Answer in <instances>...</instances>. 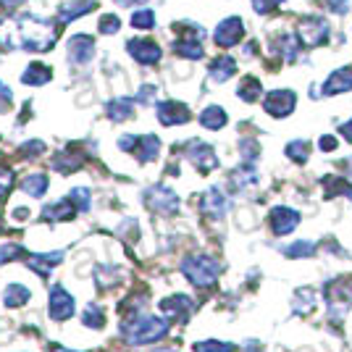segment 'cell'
<instances>
[{
    "mask_svg": "<svg viewBox=\"0 0 352 352\" xmlns=\"http://www.w3.org/2000/svg\"><path fill=\"white\" fill-rule=\"evenodd\" d=\"M58 37V24L34 19V16H21L11 19V47H24V50H50L53 40Z\"/></svg>",
    "mask_w": 352,
    "mask_h": 352,
    "instance_id": "6da1fadb",
    "label": "cell"
},
{
    "mask_svg": "<svg viewBox=\"0 0 352 352\" xmlns=\"http://www.w3.org/2000/svg\"><path fill=\"white\" fill-rule=\"evenodd\" d=\"M171 323L158 316H134L129 321L121 323V337L126 344H153L161 342L168 334Z\"/></svg>",
    "mask_w": 352,
    "mask_h": 352,
    "instance_id": "7a4b0ae2",
    "label": "cell"
},
{
    "mask_svg": "<svg viewBox=\"0 0 352 352\" xmlns=\"http://www.w3.org/2000/svg\"><path fill=\"white\" fill-rule=\"evenodd\" d=\"M182 274L200 289L213 287L221 274V263L216 258H208V255H190L182 261Z\"/></svg>",
    "mask_w": 352,
    "mask_h": 352,
    "instance_id": "3957f363",
    "label": "cell"
},
{
    "mask_svg": "<svg viewBox=\"0 0 352 352\" xmlns=\"http://www.w3.org/2000/svg\"><path fill=\"white\" fill-rule=\"evenodd\" d=\"M326 305H329V313L339 321L352 308L350 281H331V284H326Z\"/></svg>",
    "mask_w": 352,
    "mask_h": 352,
    "instance_id": "277c9868",
    "label": "cell"
},
{
    "mask_svg": "<svg viewBox=\"0 0 352 352\" xmlns=\"http://www.w3.org/2000/svg\"><path fill=\"white\" fill-rule=\"evenodd\" d=\"M329 21H323L321 16H308V19H302L300 21V27H297V37H300V43L308 45V47H318L329 40Z\"/></svg>",
    "mask_w": 352,
    "mask_h": 352,
    "instance_id": "5b68a950",
    "label": "cell"
},
{
    "mask_svg": "<svg viewBox=\"0 0 352 352\" xmlns=\"http://www.w3.org/2000/svg\"><path fill=\"white\" fill-rule=\"evenodd\" d=\"M145 203L150 210H155V213H161V216H174L176 210H179V197H176L174 190H168V187H163V184H155V187H150L145 192Z\"/></svg>",
    "mask_w": 352,
    "mask_h": 352,
    "instance_id": "8992f818",
    "label": "cell"
},
{
    "mask_svg": "<svg viewBox=\"0 0 352 352\" xmlns=\"http://www.w3.org/2000/svg\"><path fill=\"white\" fill-rule=\"evenodd\" d=\"M74 313H76L74 297L60 284H53L50 287V297H47V316L53 321H69Z\"/></svg>",
    "mask_w": 352,
    "mask_h": 352,
    "instance_id": "52a82bcc",
    "label": "cell"
},
{
    "mask_svg": "<svg viewBox=\"0 0 352 352\" xmlns=\"http://www.w3.org/2000/svg\"><path fill=\"white\" fill-rule=\"evenodd\" d=\"M184 155L195 163V168L197 171H203V174H210L213 168H219V155H216V150L206 142H200V140H192L190 145L184 147Z\"/></svg>",
    "mask_w": 352,
    "mask_h": 352,
    "instance_id": "ba28073f",
    "label": "cell"
},
{
    "mask_svg": "<svg viewBox=\"0 0 352 352\" xmlns=\"http://www.w3.org/2000/svg\"><path fill=\"white\" fill-rule=\"evenodd\" d=\"M294 103H297V95L292 89H271L263 98V108L268 116L274 118H284L294 111Z\"/></svg>",
    "mask_w": 352,
    "mask_h": 352,
    "instance_id": "9c48e42d",
    "label": "cell"
},
{
    "mask_svg": "<svg viewBox=\"0 0 352 352\" xmlns=\"http://www.w3.org/2000/svg\"><path fill=\"white\" fill-rule=\"evenodd\" d=\"M268 223H271V232H274V234L284 236V234H289V232L297 229V223H300V213H297L294 208L279 206L268 213Z\"/></svg>",
    "mask_w": 352,
    "mask_h": 352,
    "instance_id": "30bf717a",
    "label": "cell"
},
{
    "mask_svg": "<svg viewBox=\"0 0 352 352\" xmlns=\"http://www.w3.org/2000/svg\"><path fill=\"white\" fill-rule=\"evenodd\" d=\"M242 34H245V24H242V19L232 16V19H223L219 27H216L213 40H216V45H221V47H234V45L242 40Z\"/></svg>",
    "mask_w": 352,
    "mask_h": 352,
    "instance_id": "8fae6325",
    "label": "cell"
},
{
    "mask_svg": "<svg viewBox=\"0 0 352 352\" xmlns=\"http://www.w3.org/2000/svg\"><path fill=\"white\" fill-rule=\"evenodd\" d=\"M126 53H129L137 63L153 66V63L161 60V45L153 43V40H129V43H126Z\"/></svg>",
    "mask_w": 352,
    "mask_h": 352,
    "instance_id": "7c38bea8",
    "label": "cell"
},
{
    "mask_svg": "<svg viewBox=\"0 0 352 352\" xmlns=\"http://www.w3.org/2000/svg\"><path fill=\"white\" fill-rule=\"evenodd\" d=\"M200 210L208 219H223V213L229 210V197L223 195L221 187H210L200 200Z\"/></svg>",
    "mask_w": 352,
    "mask_h": 352,
    "instance_id": "4fadbf2b",
    "label": "cell"
},
{
    "mask_svg": "<svg viewBox=\"0 0 352 352\" xmlns=\"http://www.w3.org/2000/svg\"><path fill=\"white\" fill-rule=\"evenodd\" d=\"M161 310L171 318V321L184 323L192 316L195 302H192V297H187V294H174V297H166V300H163Z\"/></svg>",
    "mask_w": 352,
    "mask_h": 352,
    "instance_id": "5bb4252c",
    "label": "cell"
},
{
    "mask_svg": "<svg viewBox=\"0 0 352 352\" xmlns=\"http://www.w3.org/2000/svg\"><path fill=\"white\" fill-rule=\"evenodd\" d=\"M95 56V43L87 34H74L69 40V60L76 63V66H87Z\"/></svg>",
    "mask_w": 352,
    "mask_h": 352,
    "instance_id": "9a60e30c",
    "label": "cell"
},
{
    "mask_svg": "<svg viewBox=\"0 0 352 352\" xmlns=\"http://www.w3.org/2000/svg\"><path fill=\"white\" fill-rule=\"evenodd\" d=\"M158 121L163 126H176V124H187L190 121V108L184 103H176V100H166L158 103Z\"/></svg>",
    "mask_w": 352,
    "mask_h": 352,
    "instance_id": "2e32d148",
    "label": "cell"
},
{
    "mask_svg": "<svg viewBox=\"0 0 352 352\" xmlns=\"http://www.w3.org/2000/svg\"><path fill=\"white\" fill-rule=\"evenodd\" d=\"M63 261V250H58V252H34V255H30V261H27V265H30L34 274H40V276H50V271L56 268V265Z\"/></svg>",
    "mask_w": 352,
    "mask_h": 352,
    "instance_id": "e0dca14e",
    "label": "cell"
},
{
    "mask_svg": "<svg viewBox=\"0 0 352 352\" xmlns=\"http://www.w3.org/2000/svg\"><path fill=\"white\" fill-rule=\"evenodd\" d=\"M134 153H137V158L142 163H150L158 158V153H161V140L155 137V134H142V137H134Z\"/></svg>",
    "mask_w": 352,
    "mask_h": 352,
    "instance_id": "ac0fdd59",
    "label": "cell"
},
{
    "mask_svg": "<svg viewBox=\"0 0 352 352\" xmlns=\"http://www.w3.org/2000/svg\"><path fill=\"white\" fill-rule=\"evenodd\" d=\"M352 89V69L344 66V69H337L326 79L323 85V95H342V92H350Z\"/></svg>",
    "mask_w": 352,
    "mask_h": 352,
    "instance_id": "d6986e66",
    "label": "cell"
},
{
    "mask_svg": "<svg viewBox=\"0 0 352 352\" xmlns=\"http://www.w3.org/2000/svg\"><path fill=\"white\" fill-rule=\"evenodd\" d=\"M95 6H98V0H72V3H63V6H60V11H58V21L60 24L76 21L79 16L89 14Z\"/></svg>",
    "mask_w": 352,
    "mask_h": 352,
    "instance_id": "ffe728a7",
    "label": "cell"
},
{
    "mask_svg": "<svg viewBox=\"0 0 352 352\" xmlns=\"http://www.w3.org/2000/svg\"><path fill=\"white\" fill-rule=\"evenodd\" d=\"M32 300V292L24 287V284H8L3 289V305L6 308H21Z\"/></svg>",
    "mask_w": 352,
    "mask_h": 352,
    "instance_id": "44dd1931",
    "label": "cell"
},
{
    "mask_svg": "<svg viewBox=\"0 0 352 352\" xmlns=\"http://www.w3.org/2000/svg\"><path fill=\"white\" fill-rule=\"evenodd\" d=\"M226 121H229V116H226V111H223L221 105H208L206 111L200 113V124H203L206 129H210V132L223 129V126H226Z\"/></svg>",
    "mask_w": 352,
    "mask_h": 352,
    "instance_id": "7402d4cb",
    "label": "cell"
},
{
    "mask_svg": "<svg viewBox=\"0 0 352 352\" xmlns=\"http://www.w3.org/2000/svg\"><path fill=\"white\" fill-rule=\"evenodd\" d=\"M134 103L137 100H132V98H113L111 103H108V118L111 121H126V118H132V113H134Z\"/></svg>",
    "mask_w": 352,
    "mask_h": 352,
    "instance_id": "603a6c76",
    "label": "cell"
},
{
    "mask_svg": "<svg viewBox=\"0 0 352 352\" xmlns=\"http://www.w3.org/2000/svg\"><path fill=\"white\" fill-rule=\"evenodd\" d=\"M74 213H76V206H74L72 200H58V203L45 208L43 219L45 221H72Z\"/></svg>",
    "mask_w": 352,
    "mask_h": 352,
    "instance_id": "cb8c5ba5",
    "label": "cell"
},
{
    "mask_svg": "<svg viewBox=\"0 0 352 352\" xmlns=\"http://www.w3.org/2000/svg\"><path fill=\"white\" fill-rule=\"evenodd\" d=\"M53 72L45 66V63H30L27 72L21 74V82L24 85H32V87H40V85H47L50 82Z\"/></svg>",
    "mask_w": 352,
    "mask_h": 352,
    "instance_id": "d4e9b609",
    "label": "cell"
},
{
    "mask_svg": "<svg viewBox=\"0 0 352 352\" xmlns=\"http://www.w3.org/2000/svg\"><path fill=\"white\" fill-rule=\"evenodd\" d=\"M236 72V63L234 58H229V56H221V58H216L213 63H210V79L213 82H226V79H232Z\"/></svg>",
    "mask_w": 352,
    "mask_h": 352,
    "instance_id": "484cf974",
    "label": "cell"
},
{
    "mask_svg": "<svg viewBox=\"0 0 352 352\" xmlns=\"http://www.w3.org/2000/svg\"><path fill=\"white\" fill-rule=\"evenodd\" d=\"M232 184H234L236 190H250V187H255L258 184V171L250 166V163H245V166H239L234 174H232Z\"/></svg>",
    "mask_w": 352,
    "mask_h": 352,
    "instance_id": "4316f807",
    "label": "cell"
},
{
    "mask_svg": "<svg viewBox=\"0 0 352 352\" xmlns=\"http://www.w3.org/2000/svg\"><path fill=\"white\" fill-rule=\"evenodd\" d=\"M174 53L176 56H182V58H190V60H200L206 56V50H203V43L200 40H179L174 43Z\"/></svg>",
    "mask_w": 352,
    "mask_h": 352,
    "instance_id": "83f0119b",
    "label": "cell"
},
{
    "mask_svg": "<svg viewBox=\"0 0 352 352\" xmlns=\"http://www.w3.org/2000/svg\"><path fill=\"white\" fill-rule=\"evenodd\" d=\"M323 187H326V197H337V195H344L352 200V184L342 176H329L323 179Z\"/></svg>",
    "mask_w": 352,
    "mask_h": 352,
    "instance_id": "f1b7e54d",
    "label": "cell"
},
{
    "mask_svg": "<svg viewBox=\"0 0 352 352\" xmlns=\"http://www.w3.org/2000/svg\"><path fill=\"white\" fill-rule=\"evenodd\" d=\"M21 190L27 192L30 197H43L45 192H47V176H45V174L24 176V182H21Z\"/></svg>",
    "mask_w": 352,
    "mask_h": 352,
    "instance_id": "f546056e",
    "label": "cell"
},
{
    "mask_svg": "<svg viewBox=\"0 0 352 352\" xmlns=\"http://www.w3.org/2000/svg\"><path fill=\"white\" fill-rule=\"evenodd\" d=\"M261 92H263V85H261L255 76H248V79H242V85L236 87V95H239L245 103H255V100L261 98Z\"/></svg>",
    "mask_w": 352,
    "mask_h": 352,
    "instance_id": "4dcf8cb0",
    "label": "cell"
},
{
    "mask_svg": "<svg viewBox=\"0 0 352 352\" xmlns=\"http://www.w3.org/2000/svg\"><path fill=\"white\" fill-rule=\"evenodd\" d=\"M313 302H316V292L308 289V287H302V289H297L292 297V310L297 316H302V313H310L313 310Z\"/></svg>",
    "mask_w": 352,
    "mask_h": 352,
    "instance_id": "1f68e13d",
    "label": "cell"
},
{
    "mask_svg": "<svg viewBox=\"0 0 352 352\" xmlns=\"http://www.w3.org/2000/svg\"><path fill=\"white\" fill-rule=\"evenodd\" d=\"M287 158L289 161H294V163H308V158H310V142L308 140H294V142H289L287 145Z\"/></svg>",
    "mask_w": 352,
    "mask_h": 352,
    "instance_id": "d6a6232c",
    "label": "cell"
},
{
    "mask_svg": "<svg viewBox=\"0 0 352 352\" xmlns=\"http://www.w3.org/2000/svg\"><path fill=\"white\" fill-rule=\"evenodd\" d=\"M281 252H284L287 258H292V261H297V258H310V255L316 252V245L308 242V239H300V242H294L289 248H284Z\"/></svg>",
    "mask_w": 352,
    "mask_h": 352,
    "instance_id": "836d02e7",
    "label": "cell"
},
{
    "mask_svg": "<svg viewBox=\"0 0 352 352\" xmlns=\"http://www.w3.org/2000/svg\"><path fill=\"white\" fill-rule=\"evenodd\" d=\"M195 352H234L236 347L232 342H219V339H206V342H195L192 344Z\"/></svg>",
    "mask_w": 352,
    "mask_h": 352,
    "instance_id": "e575fe53",
    "label": "cell"
},
{
    "mask_svg": "<svg viewBox=\"0 0 352 352\" xmlns=\"http://www.w3.org/2000/svg\"><path fill=\"white\" fill-rule=\"evenodd\" d=\"M56 171H63V174H69V171H76L79 166H82V158L79 155H69V153H60V155H56L53 158V163H50Z\"/></svg>",
    "mask_w": 352,
    "mask_h": 352,
    "instance_id": "d590c367",
    "label": "cell"
},
{
    "mask_svg": "<svg viewBox=\"0 0 352 352\" xmlns=\"http://www.w3.org/2000/svg\"><path fill=\"white\" fill-rule=\"evenodd\" d=\"M82 323L89 326V329H103L105 316H103V310H100L98 302H89L87 310H85V316H82Z\"/></svg>",
    "mask_w": 352,
    "mask_h": 352,
    "instance_id": "8d00e7d4",
    "label": "cell"
},
{
    "mask_svg": "<svg viewBox=\"0 0 352 352\" xmlns=\"http://www.w3.org/2000/svg\"><path fill=\"white\" fill-rule=\"evenodd\" d=\"M69 200H72L74 206H76V210H82V213H87L89 210V192L85 190V187H76V190L69 192Z\"/></svg>",
    "mask_w": 352,
    "mask_h": 352,
    "instance_id": "74e56055",
    "label": "cell"
},
{
    "mask_svg": "<svg viewBox=\"0 0 352 352\" xmlns=\"http://www.w3.org/2000/svg\"><path fill=\"white\" fill-rule=\"evenodd\" d=\"M132 27L134 30H153L155 27V14L153 11H137V14H132Z\"/></svg>",
    "mask_w": 352,
    "mask_h": 352,
    "instance_id": "f35d334b",
    "label": "cell"
},
{
    "mask_svg": "<svg viewBox=\"0 0 352 352\" xmlns=\"http://www.w3.org/2000/svg\"><path fill=\"white\" fill-rule=\"evenodd\" d=\"M19 255H24V248L16 245V242H8V245H0V265H6L8 261H14Z\"/></svg>",
    "mask_w": 352,
    "mask_h": 352,
    "instance_id": "ab89813d",
    "label": "cell"
},
{
    "mask_svg": "<svg viewBox=\"0 0 352 352\" xmlns=\"http://www.w3.org/2000/svg\"><path fill=\"white\" fill-rule=\"evenodd\" d=\"M118 30H121V21H118V16H113V14H105L103 19H100V24H98V32H100V34H116Z\"/></svg>",
    "mask_w": 352,
    "mask_h": 352,
    "instance_id": "60d3db41",
    "label": "cell"
},
{
    "mask_svg": "<svg viewBox=\"0 0 352 352\" xmlns=\"http://www.w3.org/2000/svg\"><path fill=\"white\" fill-rule=\"evenodd\" d=\"M323 8H329L331 14H347L350 11V0H318Z\"/></svg>",
    "mask_w": 352,
    "mask_h": 352,
    "instance_id": "b9f144b4",
    "label": "cell"
},
{
    "mask_svg": "<svg viewBox=\"0 0 352 352\" xmlns=\"http://www.w3.org/2000/svg\"><path fill=\"white\" fill-rule=\"evenodd\" d=\"M284 0H252V8H255V14H271L274 8H279Z\"/></svg>",
    "mask_w": 352,
    "mask_h": 352,
    "instance_id": "7bdbcfd3",
    "label": "cell"
},
{
    "mask_svg": "<svg viewBox=\"0 0 352 352\" xmlns=\"http://www.w3.org/2000/svg\"><path fill=\"white\" fill-rule=\"evenodd\" d=\"M155 92H158L155 85H142V89L137 92L134 100H137V103H153V100H155Z\"/></svg>",
    "mask_w": 352,
    "mask_h": 352,
    "instance_id": "ee69618b",
    "label": "cell"
},
{
    "mask_svg": "<svg viewBox=\"0 0 352 352\" xmlns=\"http://www.w3.org/2000/svg\"><path fill=\"white\" fill-rule=\"evenodd\" d=\"M11 187H14V174L8 168H0V197H6Z\"/></svg>",
    "mask_w": 352,
    "mask_h": 352,
    "instance_id": "f6af8a7d",
    "label": "cell"
},
{
    "mask_svg": "<svg viewBox=\"0 0 352 352\" xmlns=\"http://www.w3.org/2000/svg\"><path fill=\"white\" fill-rule=\"evenodd\" d=\"M8 108H11V89L0 82V113L8 111Z\"/></svg>",
    "mask_w": 352,
    "mask_h": 352,
    "instance_id": "bcb514c9",
    "label": "cell"
},
{
    "mask_svg": "<svg viewBox=\"0 0 352 352\" xmlns=\"http://www.w3.org/2000/svg\"><path fill=\"white\" fill-rule=\"evenodd\" d=\"M318 145H321L323 153H334V150H337V137H331V134H323Z\"/></svg>",
    "mask_w": 352,
    "mask_h": 352,
    "instance_id": "7dc6e473",
    "label": "cell"
},
{
    "mask_svg": "<svg viewBox=\"0 0 352 352\" xmlns=\"http://www.w3.org/2000/svg\"><path fill=\"white\" fill-rule=\"evenodd\" d=\"M339 134H342L347 142H352V118L347 121V124H342V126H339Z\"/></svg>",
    "mask_w": 352,
    "mask_h": 352,
    "instance_id": "c3c4849f",
    "label": "cell"
},
{
    "mask_svg": "<svg viewBox=\"0 0 352 352\" xmlns=\"http://www.w3.org/2000/svg\"><path fill=\"white\" fill-rule=\"evenodd\" d=\"M21 3H24V0H0V6H6L8 11H14V8H19Z\"/></svg>",
    "mask_w": 352,
    "mask_h": 352,
    "instance_id": "681fc988",
    "label": "cell"
},
{
    "mask_svg": "<svg viewBox=\"0 0 352 352\" xmlns=\"http://www.w3.org/2000/svg\"><path fill=\"white\" fill-rule=\"evenodd\" d=\"M118 6H132V3H145V0H116Z\"/></svg>",
    "mask_w": 352,
    "mask_h": 352,
    "instance_id": "f907efd6",
    "label": "cell"
},
{
    "mask_svg": "<svg viewBox=\"0 0 352 352\" xmlns=\"http://www.w3.org/2000/svg\"><path fill=\"white\" fill-rule=\"evenodd\" d=\"M50 352H74V350H66V347H50Z\"/></svg>",
    "mask_w": 352,
    "mask_h": 352,
    "instance_id": "816d5d0a",
    "label": "cell"
},
{
    "mask_svg": "<svg viewBox=\"0 0 352 352\" xmlns=\"http://www.w3.org/2000/svg\"><path fill=\"white\" fill-rule=\"evenodd\" d=\"M344 166H347V171H350V176H352V158H347V161H344Z\"/></svg>",
    "mask_w": 352,
    "mask_h": 352,
    "instance_id": "f5cc1de1",
    "label": "cell"
},
{
    "mask_svg": "<svg viewBox=\"0 0 352 352\" xmlns=\"http://www.w3.org/2000/svg\"><path fill=\"white\" fill-rule=\"evenodd\" d=\"M161 352H176V350H161Z\"/></svg>",
    "mask_w": 352,
    "mask_h": 352,
    "instance_id": "db71d44e",
    "label": "cell"
}]
</instances>
